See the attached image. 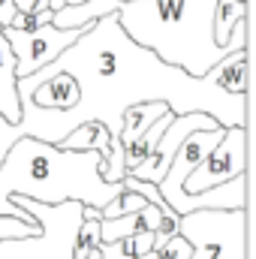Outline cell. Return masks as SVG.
Instances as JSON below:
<instances>
[{"mask_svg":"<svg viewBox=\"0 0 256 259\" xmlns=\"http://www.w3.org/2000/svg\"><path fill=\"white\" fill-rule=\"evenodd\" d=\"M52 72H69L78 84V103L72 109H39L27 94L21 97L18 133L49 145H61L69 130L84 121H100L118 139L124 112L136 103L160 100L172 115L205 112L220 127H247V94H226L211 72L190 75L172 64H163L154 52L133 42L118 24V12L97 18L81 36L55 61L30 75L46 78Z\"/></svg>","mask_w":256,"mask_h":259,"instance_id":"obj_1","label":"cell"},{"mask_svg":"<svg viewBox=\"0 0 256 259\" xmlns=\"http://www.w3.org/2000/svg\"><path fill=\"white\" fill-rule=\"evenodd\" d=\"M100 163L103 154L94 148L66 151L33 136L15 139L0 163V214L36 223L24 208L12 205V196H27L39 205L81 202L91 208H103L124 190V184L103 181Z\"/></svg>","mask_w":256,"mask_h":259,"instance_id":"obj_2","label":"cell"},{"mask_svg":"<svg viewBox=\"0 0 256 259\" xmlns=\"http://www.w3.org/2000/svg\"><path fill=\"white\" fill-rule=\"evenodd\" d=\"M214 3L217 0H121L118 24L163 64L199 78L229 55L211 33Z\"/></svg>","mask_w":256,"mask_h":259,"instance_id":"obj_3","label":"cell"},{"mask_svg":"<svg viewBox=\"0 0 256 259\" xmlns=\"http://www.w3.org/2000/svg\"><path fill=\"white\" fill-rule=\"evenodd\" d=\"M12 205L24 208L39 223V232L30 238H3L0 259H72V244L84 208L81 202L39 205L27 196H12Z\"/></svg>","mask_w":256,"mask_h":259,"instance_id":"obj_4","label":"cell"},{"mask_svg":"<svg viewBox=\"0 0 256 259\" xmlns=\"http://www.w3.org/2000/svg\"><path fill=\"white\" fill-rule=\"evenodd\" d=\"M178 235L190 259H247V208H205L178 217Z\"/></svg>","mask_w":256,"mask_h":259,"instance_id":"obj_5","label":"cell"},{"mask_svg":"<svg viewBox=\"0 0 256 259\" xmlns=\"http://www.w3.org/2000/svg\"><path fill=\"white\" fill-rule=\"evenodd\" d=\"M244 172H247V127H229L223 133V139L214 145V151L184 178L181 190L166 199V205L181 217L187 196L205 193V190H211L217 184H226V181H232Z\"/></svg>","mask_w":256,"mask_h":259,"instance_id":"obj_6","label":"cell"},{"mask_svg":"<svg viewBox=\"0 0 256 259\" xmlns=\"http://www.w3.org/2000/svg\"><path fill=\"white\" fill-rule=\"evenodd\" d=\"M0 30H3V36H6V42H9V49L15 55V75L24 78V75L52 64L64 49H69L81 36L84 27L64 30V27H55L49 21V24H42L36 30H15V27H0Z\"/></svg>","mask_w":256,"mask_h":259,"instance_id":"obj_7","label":"cell"},{"mask_svg":"<svg viewBox=\"0 0 256 259\" xmlns=\"http://www.w3.org/2000/svg\"><path fill=\"white\" fill-rule=\"evenodd\" d=\"M220 127L211 115H205V112H184V115H172V121L163 127L160 133V139L154 142V148H151V154L130 172L133 178H139V181H151V184H157L163 175H166V169L172 166V157L178 154V148H181V142L190 136L193 130H214Z\"/></svg>","mask_w":256,"mask_h":259,"instance_id":"obj_8","label":"cell"},{"mask_svg":"<svg viewBox=\"0 0 256 259\" xmlns=\"http://www.w3.org/2000/svg\"><path fill=\"white\" fill-rule=\"evenodd\" d=\"M0 118L18 124L21 118V97H18V75H15V55L0 30Z\"/></svg>","mask_w":256,"mask_h":259,"instance_id":"obj_9","label":"cell"},{"mask_svg":"<svg viewBox=\"0 0 256 259\" xmlns=\"http://www.w3.org/2000/svg\"><path fill=\"white\" fill-rule=\"evenodd\" d=\"M121 9V0H84V3H78V6H64V9H58L55 15H52V24L55 27H88V24H94L97 18H103V15H112V12H118Z\"/></svg>","mask_w":256,"mask_h":259,"instance_id":"obj_10","label":"cell"},{"mask_svg":"<svg viewBox=\"0 0 256 259\" xmlns=\"http://www.w3.org/2000/svg\"><path fill=\"white\" fill-rule=\"evenodd\" d=\"M208 72H211V78H214L226 94H247V78H250V69H247V49L229 52L223 61H217Z\"/></svg>","mask_w":256,"mask_h":259,"instance_id":"obj_11","label":"cell"},{"mask_svg":"<svg viewBox=\"0 0 256 259\" xmlns=\"http://www.w3.org/2000/svg\"><path fill=\"white\" fill-rule=\"evenodd\" d=\"M169 112V106L166 103H160V100H151V103H136V106H130L127 112H124V121H121V133H118V142H121V151L133 145L145 130L151 127L160 115H166Z\"/></svg>","mask_w":256,"mask_h":259,"instance_id":"obj_12","label":"cell"},{"mask_svg":"<svg viewBox=\"0 0 256 259\" xmlns=\"http://www.w3.org/2000/svg\"><path fill=\"white\" fill-rule=\"evenodd\" d=\"M193 247L181 238V235H172L163 247H154V250H148L145 256H136V259H190ZM84 259H100V253L97 250H91Z\"/></svg>","mask_w":256,"mask_h":259,"instance_id":"obj_13","label":"cell"},{"mask_svg":"<svg viewBox=\"0 0 256 259\" xmlns=\"http://www.w3.org/2000/svg\"><path fill=\"white\" fill-rule=\"evenodd\" d=\"M36 232H39V223H27V220L0 214V241L3 238H30Z\"/></svg>","mask_w":256,"mask_h":259,"instance_id":"obj_14","label":"cell"},{"mask_svg":"<svg viewBox=\"0 0 256 259\" xmlns=\"http://www.w3.org/2000/svg\"><path fill=\"white\" fill-rule=\"evenodd\" d=\"M52 15H55L52 9H42V12H15L12 21H9V27H15V30H36V27L49 24Z\"/></svg>","mask_w":256,"mask_h":259,"instance_id":"obj_15","label":"cell"},{"mask_svg":"<svg viewBox=\"0 0 256 259\" xmlns=\"http://www.w3.org/2000/svg\"><path fill=\"white\" fill-rule=\"evenodd\" d=\"M121 184H124V187H130V190H136V193H142L148 202H151V205H157V208H166L163 196L157 193V184H151V181H139V178H133V175H127Z\"/></svg>","mask_w":256,"mask_h":259,"instance_id":"obj_16","label":"cell"},{"mask_svg":"<svg viewBox=\"0 0 256 259\" xmlns=\"http://www.w3.org/2000/svg\"><path fill=\"white\" fill-rule=\"evenodd\" d=\"M49 9V0H15V12H42Z\"/></svg>","mask_w":256,"mask_h":259,"instance_id":"obj_17","label":"cell"},{"mask_svg":"<svg viewBox=\"0 0 256 259\" xmlns=\"http://www.w3.org/2000/svg\"><path fill=\"white\" fill-rule=\"evenodd\" d=\"M15 15V0H0V27H9Z\"/></svg>","mask_w":256,"mask_h":259,"instance_id":"obj_18","label":"cell"},{"mask_svg":"<svg viewBox=\"0 0 256 259\" xmlns=\"http://www.w3.org/2000/svg\"><path fill=\"white\" fill-rule=\"evenodd\" d=\"M49 9H52V12H58V9H64V0H49Z\"/></svg>","mask_w":256,"mask_h":259,"instance_id":"obj_19","label":"cell"},{"mask_svg":"<svg viewBox=\"0 0 256 259\" xmlns=\"http://www.w3.org/2000/svg\"><path fill=\"white\" fill-rule=\"evenodd\" d=\"M78 3H84V0H64V6H78Z\"/></svg>","mask_w":256,"mask_h":259,"instance_id":"obj_20","label":"cell"}]
</instances>
